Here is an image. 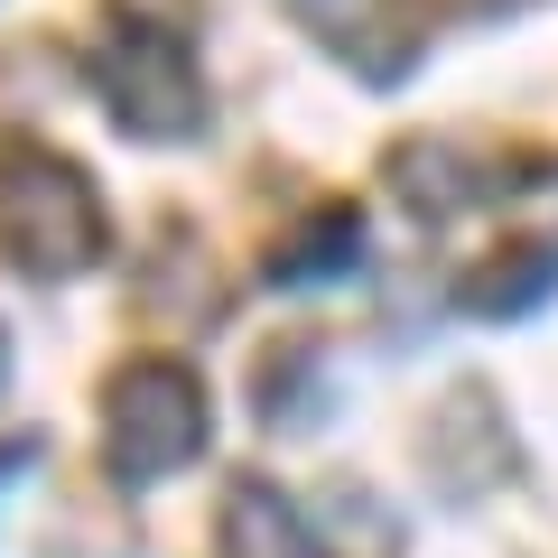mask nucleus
<instances>
[{
  "label": "nucleus",
  "mask_w": 558,
  "mask_h": 558,
  "mask_svg": "<svg viewBox=\"0 0 558 558\" xmlns=\"http://www.w3.org/2000/svg\"><path fill=\"white\" fill-rule=\"evenodd\" d=\"M0 242L20 252V270L38 279H75L94 270L102 252V205H94V178L38 140H20L0 159Z\"/></svg>",
  "instance_id": "obj_1"
},
{
  "label": "nucleus",
  "mask_w": 558,
  "mask_h": 558,
  "mask_svg": "<svg viewBox=\"0 0 558 558\" xmlns=\"http://www.w3.org/2000/svg\"><path fill=\"white\" fill-rule=\"evenodd\" d=\"M94 94H102V112H112L131 140H178V131H196V112H205L186 38H168V20H149L140 0H121L112 28H102Z\"/></svg>",
  "instance_id": "obj_2"
},
{
  "label": "nucleus",
  "mask_w": 558,
  "mask_h": 558,
  "mask_svg": "<svg viewBox=\"0 0 558 558\" xmlns=\"http://www.w3.org/2000/svg\"><path fill=\"white\" fill-rule=\"evenodd\" d=\"M205 447V391L186 363H121L102 391V457L121 484H159L196 465Z\"/></svg>",
  "instance_id": "obj_3"
},
{
  "label": "nucleus",
  "mask_w": 558,
  "mask_h": 558,
  "mask_svg": "<svg viewBox=\"0 0 558 558\" xmlns=\"http://www.w3.org/2000/svg\"><path fill=\"white\" fill-rule=\"evenodd\" d=\"M558 289V252L549 242H521V252L484 260V270L457 279V307H475V317H521V307H539Z\"/></svg>",
  "instance_id": "obj_4"
},
{
  "label": "nucleus",
  "mask_w": 558,
  "mask_h": 558,
  "mask_svg": "<svg viewBox=\"0 0 558 558\" xmlns=\"http://www.w3.org/2000/svg\"><path fill=\"white\" fill-rule=\"evenodd\" d=\"M400 196L418 205V215L438 223V215H465V205L484 196V168L465 159V149H447V140H418V149H400Z\"/></svg>",
  "instance_id": "obj_5"
},
{
  "label": "nucleus",
  "mask_w": 558,
  "mask_h": 558,
  "mask_svg": "<svg viewBox=\"0 0 558 558\" xmlns=\"http://www.w3.org/2000/svg\"><path fill=\"white\" fill-rule=\"evenodd\" d=\"M354 260H363V223L336 205V215L307 223L289 252H270V289H307V279H336V270H354Z\"/></svg>",
  "instance_id": "obj_6"
},
{
  "label": "nucleus",
  "mask_w": 558,
  "mask_h": 558,
  "mask_svg": "<svg viewBox=\"0 0 558 558\" xmlns=\"http://www.w3.org/2000/svg\"><path fill=\"white\" fill-rule=\"evenodd\" d=\"M0 373H10V336H0Z\"/></svg>",
  "instance_id": "obj_7"
}]
</instances>
